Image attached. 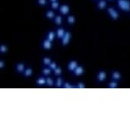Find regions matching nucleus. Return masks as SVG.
Returning <instances> with one entry per match:
<instances>
[{"label":"nucleus","mask_w":130,"mask_h":130,"mask_svg":"<svg viewBox=\"0 0 130 130\" xmlns=\"http://www.w3.org/2000/svg\"><path fill=\"white\" fill-rule=\"evenodd\" d=\"M65 32H66L65 28H63V27L57 28V29H56V31H55L56 38H57L59 40H60V39L63 38V36H64V34H65Z\"/></svg>","instance_id":"6e6552de"},{"label":"nucleus","mask_w":130,"mask_h":130,"mask_svg":"<svg viewBox=\"0 0 130 130\" xmlns=\"http://www.w3.org/2000/svg\"><path fill=\"white\" fill-rule=\"evenodd\" d=\"M48 0H37V4L39 6H46L48 4Z\"/></svg>","instance_id":"b1692460"},{"label":"nucleus","mask_w":130,"mask_h":130,"mask_svg":"<svg viewBox=\"0 0 130 130\" xmlns=\"http://www.w3.org/2000/svg\"><path fill=\"white\" fill-rule=\"evenodd\" d=\"M44 15H45L46 18L48 19V20H53L54 18H55V16L56 15V14L55 13V11L50 9H48V10H47L45 12Z\"/></svg>","instance_id":"ddd939ff"},{"label":"nucleus","mask_w":130,"mask_h":130,"mask_svg":"<svg viewBox=\"0 0 130 130\" xmlns=\"http://www.w3.org/2000/svg\"><path fill=\"white\" fill-rule=\"evenodd\" d=\"M53 72H54V74H55V76H60L61 73H62V70H61L60 67H57L55 70H53Z\"/></svg>","instance_id":"393cba45"},{"label":"nucleus","mask_w":130,"mask_h":130,"mask_svg":"<svg viewBox=\"0 0 130 130\" xmlns=\"http://www.w3.org/2000/svg\"><path fill=\"white\" fill-rule=\"evenodd\" d=\"M106 77H107L106 72H105V71H100V72H98L96 78H97L98 82L102 83V82H104L105 79H106Z\"/></svg>","instance_id":"0eeeda50"},{"label":"nucleus","mask_w":130,"mask_h":130,"mask_svg":"<svg viewBox=\"0 0 130 130\" xmlns=\"http://www.w3.org/2000/svg\"><path fill=\"white\" fill-rule=\"evenodd\" d=\"M106 11H107L108 15L111 17V19L114 20V21H117V20H118V18H119V13L114 8L109 7V8H107Z\"/></svg>","instance_id":"f03ea898"},{"label":"nucleus","mask_w":130,"mask_h":130,"mask_svg":"<svg viewBox=\"0 0 130 130\" xmlns=\"http://www.w3.org/2000/svg\"><path fill=\"white\" fill-rule=\"evenodd\" d=\"M59 13H60L61 15H67V14H69L70 12V7L67 4H61L60 5L58 9Z\"/></svg>","instance_id":"20e7f679"},{"label":"nucleus","mask_w":130,"mask_h":130,"mask_svg":"<svg viewBox=\"0 0 130 130\" xmlns=\"http://www.w3.org/2000/svg\"><path fill=\"white\" fill-rule=\"evenodd\" d=\"M78 66V63L77 60H72L69 61V63H68L67 65V69L68 71H70L71 72H72L73 71H74L76 68H77V67Z\"/></svg>","instance_id":"423d86ee"},{"label":"nucleus","mask_w":130,"mask_h":130,"mask_svg":"<svg viewBox=\"0 0 130 130\" xmlns=\"http://www.w3.org/2000/svg\"><path fill=\"white\" fill-rule=\"evenodd\" d=\"M77 88H79V89H84V88L86 87L85 86V84L83 83H78L77 84V86H76Z\"/></svg>","instance_id":"c756f323"},{"label":"nucleus","mask_w":130,"mask_h":130,"mask_svg":"<svg viewBox=\"0 0 130 130\" xmlns=\"http://www.w3.org/2000/svg\"><path fill=\"white\" fill-rule=\"evenodd\" d=\"M7 52H8V46L6 44H4V43L0 44V54L4 55V54H6Z\"/></svg>","instance_id":"aec40b11"},{"label":"nucleus","mask_w":130,"mask_h":130,"mask_svg":"<svg viewBox=\"0 0 130 130\" xmlns=\"http://www.w3.org/2000/svg\"><path fill=\"white\" fill-rule=\"evenodd\" d=\"M25 69H26V65L24 63H18L15 65V71L19 74H22Z\"/></svg>","instance_id":"9b49d317"},{"label":"nucleus","mask_w":130,"mask_h":130,"mask_svg":"<svg viewBox=\"0 0 130 130\" xmlns=\"http://www.w3.org/2000/svg\"><path fill=\"white\" fill-rule=\"evenodd\" d=\"M51 72H52V71L50 69V67H44V68L42 70V74H43V76L46 77V76H50Z\"/></svg>","instance_id":"a211bd4d"},{"label":"nucleus","mask_w":130,"mask_h":130,"mask_svg":"<svg viewBox=\"0 0 130 130\" xmlns=\"http://www.w3.org/2000/svg\"><path fill=\"white\" fill-rule=\"evenodd\" d=\"M71 38H72V33L68 31H66L65 34H64L63 38L60 39V42H61V44L63 46H67L69 44L70 41H71Z\"/></svg>","instance_id":"7ed1b4c3"},{"label":"nucleus","mask_w":130,"mask_h":130,"mask_svg":"<svg viewBox=\"0 0 130 130\" xmlns=\"http://www.w3.org/2000/svg\"><path fill=\"white\" fill-rule=\"evenodd\" d=\"M83 72H84V69H83V66H77V68H76V69L72 72L73 75L77 76V77H78V76H81L82 74H83Z\"/></svg>","instance_id":"f8f14e48"},{"label":"nucleus","mask_w":130,"mask_h":130,"mask_svg":"<svg viewBox=\"0 0 130 130\" xmlns=\"http://www.w3.org/2000/svg\"><path fill=\"white\" fill-rule=\"evenodd\" d=\"M48 67H50V69L51 71H53V70H55L56 67H57V64H56L55 61H51V63L48 65Z\"/></svg>","instance_id":"bb28decb"},{"label":"nucleus","mask_w":130,"mask_h":130,"mask_svg":"<svg viewBox=\"0 0 130 130\" xmlns=\"http://www.w3.org/2000/svg\"><path fill=\"white\" fill-rule=\"evenodd\" d=\"M52 21H54V23L55 24L56 26H61L63 23V17L61 14H57V15L55 16Z\"/></svg>","instance_id":"9d476101"},{"label":"nucleus","mask_w":130,"mask_h":130,"mask_svg":"<svg viewBox=\"0 0 130 130\" xmlns=\"http://www.w3.org/2000/svg\"><path fill=\"white\" fill-rule=\"evenodd\" d=\"M108 87H109L110 89H116V88L118 87V83H117V81L112 80L111 82L109 83V84H108Z\"/></svg>","instance_id":"5701e85b"},{"label":"nucleus","mask_w":130,"mask_h":130,"mask_svg":"<svg viewBox=\"0 0 130 130\" xmlns=\"http://www.w3.org/2000/svg\"><path fill=\"white\" fill-rule=\"evenodd\" d=\"M56 38L55 36V31H48L47 33H46V36H45V38L48 39V40H50L51 42L54 41V39Z\"/></svg>","instance_id":"2eb2a0df"},{"label":"nucleus","mask_w":130,"mask_h":130,"mask_svg":"<svg viewBox=\"0 0 130 130\" xmlns=\"http://www.w3.org/2000/svg\"><path fill=\"white\" fill-rule=\"evenodd\" d=\"M111 78H112V80L117 81H117L121 80L122 74L119 72H117V71H114V72H112L111 73Z\"/></svg>","instance_id":"4468645a"},{"label":"nucleus","mask_w":130,"mask_h":130,"mask_svg":"<svg viewBox=\"0 0 130 130\" xmlns=\"http://www.w3.org/2000/svg\"><path fill=\"white\" fill-rule=\"evenodd\" d=\"M4 66H5V62H4V60H0V69L4 68Z\"/></svg>","instance_id":"7c9ffc66"},{"label":"nucleus","mask_w":130,"mask_h":130,"mask_svg":"<svg viewBox=\"0 0 130 130\" xmlns=\"http://www.w3.org/2000/svg\"><path fill=\"white\" fill-rule=\"evenodd\" d=\"M50 3H52V2H55V1H58V0H48Z\"/></svg>","instance_id":"2f4dec72"},{"label":"nucleus","mask_w":130,"mask_h":130,"mask_svg":"<svg viewBox=\"0 0 130 130\" xmlns=\"http://www.w3.org/2000/svg\"><path fill=\"white\" fill-rule=\"evenodd\" d=\"M53 47V44H52V42L48 40V39L44 38L42 42V48H44L46 50H51Z\"/></svg>","instance_id":"39448f33"},{"label":"nucleus","mask_w":130,"mask_h":130,"mask_svg":"<svg viewBox=\"0 0 130 130\" xmlns=\"http://www.w3.org/2000/svg\"><path fill=\"white\" fill-rule=\"evenodd\" d=\"M117 6L121 10L124 12L130 11V1L129 0H117Z\"/></svg>","instance_id":"f257e3e1"},{"label":"nucleus","mask_w":130,"mask_h":130,"mask_svg":"<svg viewBox=\"0 0 130 130\" xmlns=\"http://www.w3.org/2000/svg\"><path fill=\"white\" fill-rule=\"evenodd\" d=\"M22 74H23L24 77H31V76L32 75V69L30 68V67H26V69L24 70Z\"/></svg>","instance_id":"dca6fc26"},{"label":"nucleus","mask_w":130,"mask_h":130,"mask_svg":"<svg viewBox=\"0 0 130 130\" xmlns=\"http://www.w3.org/2000/svg\"><path fill=\"white\" fill-rule=\"evenodd\" d=\"M46 84L48 86H53L54 84V81L52 80L51 77H47L46 78Z\"/></svg>","instance_id":"cd10ccee"},{"label":"nucleus","mask_w":130,"mask_h":130,"mask_svg":"<svg viewBox=\"0 0 130 130\" xmlns=\"http://www.w3.org/2000/svg\"><path fill=\"white\" fill-rule=\"evenodd\" d=\"M67 21L70 25H73L76 22V17L73 14H70V15H68L67 17Z\"/></svg>","instance_id":"f3484780"},{"label":"nucleus","mask_w":130,"mask_h":130,"mask_svg":"<svg viewBox=\"0 0 130 130\" xmlns=\"http://www.w3.org/2000/svg\"><path fill=\"white\" fill-rule=\"evenodd\" d=\"M63 83H64V81L61 77H58L57 79H56V86H57V87H59V88L62 87Z\"/></svg>","instance_id":"a878e982"},{"label":"nucleus","mask_w":130,"mask_h":130,"mask_svg":"<svg viewBox=\"0 0 130 130\" xmlns=\"http://www.w3.org/2000/svg\"><path fill=\"white\" fill-rule=\"evenodd\" d=\"M109 1H111V0H109Z\"/></svg>","instance_id":"473e14b6"},{"label":"nucleus","mask_w":130,"mask_h":130,"mask_svg":"<svg viewBox=\"0 0 130 130\" xmlns=\"http://www.w3.org/2000/svg\"><path fill=\"white\" fill-rule=\"evenodd\" d=\"M60 3H59V1H55V2H52V3H50V8L51 9H53V10H57L59 9V7H60Z\"/></svg>","instance_id":"6ab92c4d"},{"label":"nucleus","mask_w":130,"mask_h":130,"mask_svg":"<svg viewBox=\"0 0 130 130\" xmlns=\"http://www.w3.org/2000/svg\"><path fill=\"white\" fill-rule=\"evenodd\" d=\"M96 6L97 8L99 9H101V10H103V9H106L107 7V2L106 0H98L97 4H96Z\"/></svg>","instance_id":"1a4fd4ad"},{"label":"nucleus","mask_w":130,"mask_h":130,"mask_svg":"<svg viewBox=\"0 0 130 130\" xmlns=\"http://www.w3.org/2000/svg\"><path fill=\"white\" fill-rule=\"evenodd\" d=\"M51 61H52V60H51L50 58L48 57H44L43 58V60H42V62H43V65L44 66V67H48V65L51 63Z\"/></svg>","instance_id":"4be33fe9"},{"label":"nucleus","mask_w":130,"mask_h":130,"mask_svg":"<svg viewBox=\"0 0 130 130\" xmlns=\"http://www.w3.org/2000/svg\"><path fill=\"white\" fill-rule=\"evenodd\" d=\"M63 88H66V89H72L73 88V86L72 84H70L69 83H67V82H64L63 85H62Z\"/></svg>","instance_id":"c85d7f7f"},{"label":"nucleus","mask_w":130,"mask_h":130,"mask_svg":"<svg viewBox=\"0 0 130 130\" xmlns=\"http://www.w3.org/2000/svg\"><path fill=\"white\" fill-rule=\"evenodd\" d=\"M37 83L39 85V86H43L46 84V78L44 77V76L43 77H40L38 78V80H37Z\"/></svg>","instance_id":"412c9836"}]
</instances>
